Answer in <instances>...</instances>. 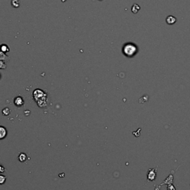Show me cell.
<instances>
[{
	"instance_id": "obj_1",
	"label": "cell",
	"mask_w": 190,
	"mask_h": 190,
	"mask_svg": "<svg viewBox=\"0 0 190 190\" xmlns=\"http://www.w3.org/2000/svg\"><path fill=\"white\" fill-rule=\"evenodd\" d=\"M33 98L40 108H45L48 105V94L39 89H35L33 92Z\"/></svg>"
},
{
	"instance_id": "obj_2",
	"label": "cell",
	"mask_w": 190,
	"mask_h": 190,
	"mask_svg": "<svg viewBox=\"0 0 190 190\" xmlns=\"http://www.w3.org/2000/svg\"><path fill=\"white\" fill-rule=\"evenodd\" d=\"M137 52V47L133 43H126L123 48V53L128 57H132Z\"/></svg>"
},
{
	"instance_id": "obj_3",
	"label": "cell",
	"mask_w": 190,
	"mask_h": 190,
	"mask_svg": "<svg viewBox=\"0 0 190 190\" xmlns=\"http://www.w3.org/2000/svg\"><path fill=\"white\" fill-rule=\"evenodd\" d=\"M156 172H157L156 169H149L147 174L148 181H155V177H156Z\"/></svg>"
},
{
	"instance_id": "obj_4",
	"label": "cell",
	"mask_w": 190,
	"mask_h": 190,
	"mask_svg": "<svg viewBox=\"0 0 190 190\" xmlns=\"http://www.w3.org/2000/svg\"><path fill=\"white\" fill-rule=\"evenodd\" d=\"M13 103L17 107H22V105H24L25 100L22 97H17L14 98L13 100Z\"/></svg>"
},
{
	"instance_id": "obj_5",
	"label": "cell",
	"mask_w": 190,
	"mask_h": 190,
	"mask_svg": "<svg viewBox=\"0 0 190 190\" xmlns=\"http://www.w3.org/2000/svg\"><path fill=\"white\" fill-rule=\"evenodd\" d=\"M7 131L5 127L0 126V140H3L7 137Z\"/></svg>"
},
{
	"instance_id": "obj_6",
	"label": "cell",
	"mask_w": 190,
	"mask_h": 190,
	"mask_svg": "<svg viewBox=\"0 0 190 190\" xmlns=\"http://www.w3.org/2000/svg\"><path fill=\"white\" fill-rule=\"evenodd\" d=\"M0 49H1V51H2L3 53H5V54H6V53H7V52L10 51L9 47L7 46V45H5V44L1 45H0Z\"/></svg>"
},
{
	"instance_id": "obj_7",
	"label": "cell",
	"mask_w": 190,
	"mask_h": 190,
	"mask_svg": "<svg viewBox=\"0 0 190 190\" xmlns=\"http://www.w3.org/2000/svg\"><path fill=\"white\" fill-rule=\"evenodd\" d=\"M18 159H19V161H20V162H22V163L25 162V161L27 160V155H26V154H25V153H20L19 154V155Z\"/></svg>"
},
{
	"instance_id": "obj_8",
	"label": "cell",
	"mask_w": 190,
	"mask_h": 190,
	"mask_svg": "<svg viewBox=\"0 0 190 190\" xmlns=\"http://www.w3.org/2000/svg\"><path fill=\"white\" fill-rule=\"evenodd\" d=\"M166 22H167L168 24L172 25L176 22V19L174 17H172V16H169V17H168L167 19H166Z\"/></svg>"
},
{
	"instance_id": "obj_9",
	"label": "cell",
	"mask_w": 190,
	"mask_h": 190,
	"mask_svg": "<svg viewBox=\"0 0 190 190\" xmlns=\"http://www.w3.org/2000/svg\"><path fill=\"white\" fill-rule=\"evenodd\" d=\"M7 58H8V57H7L5 53H3V52L1 51V49H0V60H3V61H5V60H6V59H7Z\"/></svg>"
},
{
	"instance_id": "obj_10",
	"label": "cell",
	"mask_w": 190,
	"mask_h": 190,
	"mask_svg": "<svg viewBox=\"0 0 190 190\" xmlns=\"http://www.w3.org/2000/svg\"><path fill=\"white\" fill-rule=\"evenodd\" d=\"M11 113V110H10L9 108H5V109L2 110V115L4 116H8Z\"/></svg>"
},
{
	"instance_id": "obj_11",
	"label": "cell",
	"mask_w": 190,
	"mask_h": 190,
	"mask_svg": "<svg viewBox=\"0 0 190 190\" xmlns=\"http://www.w3.org/2000/svg\"><path fill=\"white\" fill-rule=\"evenodd\" d=\"M6 179H7L6 176L3 175H0V185L4 184V183H5Z\"/></svg>"
},
{
	"instance_id": "obj_12",
	"label": "cell",
	"mask_w": 190,
	"mask_h": 190,
	"mask_svg": "<svg viewBox=\"0 0 190 190\" xmlns=\"http://www.w3.org/2000/svg\"><path fill=\"white\" fill-rule=\"evenodd\" d=\"M7 68V65L5 63L3 60H0V69H5Z\"/></svg>"
},
{
	"instance_id": "obj_13",
	"label": "cell",
	"mask_w": 190,
	"mask_h": 190,
	"mask_svg": "<svg viewBox=\"0 0 190 190\" xmlns=\"http://www.w3.org/2000/svg\"><path fill=\"white\" fill-rule=\"evenodd\" d=\"M167 190H176L175 187H174L173 185H169L168 188H167Z\"/></svg>"
},
{
	"instance_id": "obj_14",
	"label": "cell",
	"mask_w": 190,
	"mask_h": 190,
	"mask_svg": "<svg viewBox=\"0 0 190 190\" xmlns=\"http://www.w3.org/2000/svg\"><path fill=\"white\" fill-rule=\"evenodd\" d=\"M5 172V167L2 165H0V174L3 173V172Z\"/></svg>"
},
{
	"instance_id": "obj_15",
	"label": "cell",
	"mask_w": 190,
	"mask_h": 190,
	"mask_svg": "<svg viewBox=\"0 0 190 190\" xmlns=\"http://www.w3.org/2000/svg\"><path fill=\"white\" fill-rule=\"evenodd\" d=\"M0 77H1V75H0Z\"/></svg>"
}]
</instances>
